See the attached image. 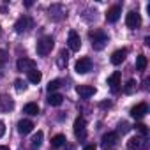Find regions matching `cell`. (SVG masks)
Listing matches in <instances>:
<instances>
[{"mask_svg":"<svg viewBox=\"0 0 150 150\" xmlns=\"http://www.w3.org/2000/svg\"><path fill=\"white\" fill-rule=\"evenodd\" d=\"M88 37L92 41V48L96 51H101L106 44H108V35L103 32V30H90L88 32Z\"/></svg>","mask_w":150,"mask_h":150,"instance_id":"6da1fadb","label":"cell"},{"mask_svg":"<svg viewBox=\"0 0 150 150\" xmlns=\"http://www.w3.org/2000/svg\"><path fill=\"white\" fill-rule=\"evenodd\" d=\"M53 46H55L53 37H51V35H42V37L37 41V55H41V57L50 55L51 50H53Z\"/></svg>","mask_w":150,"mask_h":150,"instance_id":"7a4b0ae2","label":"cell"},{"mask_svg":"<svg viewBox=\"0 0 150 150\" xmlns=\"http://www.w3.org/2000/svg\"><path fill=\"white\" fill-rule=\"evenodd\" d=\"M30 28H34V20L30 18V16H21V18H18V21L14 23V30L18 32V34H23V32H28Z\"/></svg>","mask_w":150,"mask_h":150,"instance_id":"3957f363","label":"cell"},{"mask_svg":"<svg viewBox=\"0 0 150 150\" xmlns=\"http://www.w3.org/2000/svg\"><path fill=\"white\" fill-rule=\"evenodd\" d=\"M127 148H129V150H146V148H148V139H146V136H141V138L134 136V138H131V139L127 141Z\"/></svg>","mask_w":150,"mask_h":150,"instance_id":"277c9868","label":"cell"},{"mask_svg":"<svg viewBox=\"0 0 150 150\" xmlns=\"http://www.w3.org/2000/svg\"><path fill=\"white\" fill-rule=\"evenodd\" d=\"M67 46H69L71 51H80V48H81V37H80V34L76 30H71L69 32V35H67Z\"/></svg>","mask_w":150,"mask_h":150,"instance_id":"5b68a950","label":"cell"},{"mask_svg":"<svg viewBox=\"0 0 150 150\" xmlns=\"http://www.w3.org/2000/svg\"><path fill=\"white\" fill-rule=\"evenodd\" d=\"M87 122H85V118L83 117H78L76 120H74V134H76V138L78 139H85V136H87Z\"/></svg>","mask_w":150,"mask_h":150,"instance_id":"8992f818","label":"cell"},{"mask_svg":"<svg viewBox=\"0 0 150 150\" xmlns=\"http://www.w3.org/2000/svg\"><path fill=\"white\" fill-rule=\"evenodd\" d=\"M74 69H76L78 74H87L88 71H92V60L83 57V58H78V62L74 64Z\"/></svg>","mask_w":150,"mask_h":150,"instance_id":"52a82bcc","label":"cell"},{"mask_svg":"<svg viewBox=\"0 0 150 150\" xmlns=\"http://www.w3.org/2000/svg\"><path fill=\"white\" fill-rule=\"evenodd\" d=\"M125 25H127L129 28H139V27H141V16H139L138 13H134V11L127 13V16H125Z\"/></svg>","mask_w":150,"mask_h":150,"instance_id":"ba28073f","label":"cell"},{"mask_svg":"<svg viewBox=\"0 0 150 150\" xmlns=\"http://www.w3.org/2000/svg\"><path fill=\"white\" fill-rule=\"evenodd\" d=\"M16 67H18V71H25V72H30V71H34L35 69V62L32 60V58H27V57H23V58H20L18 62H16Z\"/></svg>","mask_w":150,"mask_h":150,"instance_id":"9c48e42d","label":"cell"},{"mask_svg":"<svg viewBox=\"0 0 150 150\" xmlns=\"http://www.w3.org/2000/svg\"><path fill=\"white\" fill-rule=\"evenodd\" d=\"M120 14H122V7H120V6H113V7H110L108 13H106V21H108V23H115V21H118Z\"/></svg>","mask_w":150,"mask_h":150,"instance_id":"30bf717a","label":"cell"},{"mask_svg":"<svg viewBox=\"0 0 150 150\" xmlns=\"http://www.w3.org/2000/svg\"><path fill=\"white\" fill-rule=\"evenodd\" d=\"M146 111H148L146 103H139V104H136L134 108H131V117H132V118H143V117L146 115Z\"/></svg>","mask_w":150,"mask_h":150,"instance_id":"8fae6325","label":"cell"},{"mask_svg":"<svg viewBox=\"0 0 150 150\" xmlns=\"http://www.w3.org/2000/svg\"><path fill=\"white\" fill-rule=\"evenodd\" d=\"M127 48H122V50H117V51H113V55H111V64L113 65H120L124 60H125V57H127Z\"/></svg>","mask_w":150,"mask_h":150,"instance_id":"7c38bea8","label":"cell"},{"mask_svg":"<svg viewBox=\"0 0 150 150\" xmlns=\"http://www.w3.org/2000/svg\"><path fill=\"white\" fill-rule=\"evenodd\" d=\"M108 85H110V88H111V92H118L120 90V72L118 71H115L111 76L108 78Z\"/></svg>","mask_w":150,"mask_h":150,"instance_id":"4fadbf2b","label":"cell"},{"mask_svg":"<svg viewBox=\"0 0 150 150\" xmlns=\"http://www.w3.org/2000/svg\"><path fill=\"white\" fill-rule=\"evenodd\" d=\"M76 92H78L80 97L87 99V97H92V96L96 94V88L90 87V85H78V87H76Z\"/></svg>","mask_w":150,"mask_h":150,"instance_id":"5bb4252c","label":"cell"},{"mask_svg":"<svg viewBox=\"0 0 150 150\" xmlns=\"http://www.w3.org/2000/svg\"><path fill=\"white\" fill-rule=\"evenodd\" d=\"M32 129H34V122L32 120L25 118V120H20L18 122V131L21 134H28V132H32Z\"/></svg>","mask_w":150,"mask_h":150,"instance_id":"9a60e30c","label":"cell"},{"mask_svg":"<svg viewBox=\"0 0 150 150\" xmlns=\"http://www.w3.org/2000/svg\"><path fill=\"white\" fill-rule=\"evenodd\" d=\"M14 108V101L9 96H2L0 97V111H11Z\"/></svg>","mask_w":150,"mask_h":150,"instance_id":"2e32d148","label":"cell"},{"mask_svg":"<svg viewBox=\"0 0 150 150\" xmlns=\"http://www.w3.org/2000/svg\"><path fill=\"white\" fill-rule=\"evenodd\" d=\"M117 139H118V134L117 132H106L103 136V146H111V145L117 143Z\"/></svg>","mask_w":150,"mask_h":150,"instance_id":"e0dca14e","label":"cell"},{"mask_svg":"<svg viewBox=\"0 0 150 150\" xmlns=\"http://www.w3.org/2000/svg\"><path fill=\"white\" fill-rule=\"evenodd\" d=\"M62 101H64V96L62 94H50V97H48V104L50 106H60L62 104Z\"/></svg>","mask_w":150,"mask_h":150,"instance_id":"ac0fdd59","label":"cell"},{"mask_svg":"<svg viewBox=\"0 0 150 150\" xmlns=\"http://www.w3.org/2000/svg\"><path fill=\"white\" fill-rule=\"evenodd\" d=\"M41 80H42V72H41V71L34 69V71H30V72H28V81H30V83L37 85Z\"/></svg>","mask_w":150,"mask_h":150,"instance_id":"d6986e66","label":"cell"},{"mask_svg":"<svg viewBox=\"0 0 150 150\" xmlns=\"http://www.w3.org/2000/svg\"><path fill=\"white\" fill-rule=\"evenodd\" d=\"M65 136L64 134H55L53 138H51V146L53 148H58V146H62V145H65Z\"/></svg>","mask_w":150,"mask_h":150,"instance_id":"ffe728a7","label":"cell"},{"mask_svg":"<svg viewBox=\"0 0 150 150\" xmlns=\"http://www.w3.org/2000/svg\"><path fill=\"white\" fill-rule=\"evenodd\" d=\"M23 111H25L27 115H30V117H34V115H37V113H39V106H37L35 103H28V104H25V108H23Z\"/></svg>","mask_w":150,"mask_h":150,"instance_id":"44dd1931","label":"cell"},{"mask_svg":"<svg viewBox=\"0 0 150 150\" xmlns=\"http://www.w3.org/2000/svg\"><path fill=\"white\" fill-rule=\"evenodd\" d=\"M146 57L145 55H138V58H136V69L138 71H145L146 69Z\"/></svg>","mask_w":150,"mask_h":150,"instance_id":"7402d4cb","label":"cell"},{"mask_svg":"<svg viewBox=\"0 0 150 150\" xmlns=\"http://www.w3.org/2000/svg\"><path fill=\"white\" fill-rule=\"evenodd\" d=\"M60 87H62V81H60V80H53V81H50V83H48L46 90H48L50 94H55V92H57Z\"/></svg>","mask_w":150,"mask_h":150,"instance_id":"603a6c76","label":"cell"},{"mask_svg":"<svg viewBox=\"0 0 150 150\" xmlns=\"http://www.w3.org/2000/svg\"><path fill=\"white\" fill-rule=\"evenodd\" d=\"M42 138H44V134H42V131H37L34 136H32V139H30V143H32V146H39L41 143H42Z\"/></svg>","mask_w":150,"mask_h":150,"instance_id":"cb8c5ba5","label":"cell"},{"mask_svg":"<svg viewBox=\"0 0 150 150\" xmlns=\"http://www.w3.org/2000/svg\"><path fill=\"white\" fill-rule=\"evenodd\" d=\"M67 57H69V51H65V50H62L60 51V55H58V67H65L67 65Z\"/></svg>","mask_w":150,"mask_h":150,"instance_id":"d4e9b609","label":"cell"},{"mask_svg":"<svg viewBox=\"0 0 150 150\" xmlns=\"http://www.w3.org/2000/svg\"><path fill=\"white\" fill-rule=\"evenodd\" d=\"M134 90H136V81H134V80H129L127 85L124 87V92H125V94H132Z\"/></svg>","mask_w":150,"mask_h":150,"instance_id":"484cf974","label":"cell"},{"mask_svg":"<svg viewBox=\"0 0 150 150\" xmlns=\"http://www.w3.org/2000/svg\"><path fill=\"white\" fill-rule=\"evenodd\" d=\"M14 88H16L18 92H25V90H27V83H25L23 80H16V81H14Z\"/></svg>","mask_w":150,"mask_h":150,"instance_id":"4316f807","label":"cell"},{"mask_svg":"<svg viewBox=\"0 0 150 150\" xmlns=\"http://www.w3.org/2000/svg\"><path fill=\"white\" fill-rule=\"evenodd\" d=\"M134 129H136L141 136H146V134H148V127H146L145 124H136V125H134Z\"/></svg>","mask_w":150,"mask_h":150,"instance_id":"83f0119b","label":"cell"},{"mask_svg":"<svg viewBox=\"0 0 150 150\" xmlns=\"http://www.w3.org/2000/svg\"><path fill=\"white\" fill-rule=\"evenodd\" d=\"M129 129H131V125H129L127 122H120V124H118V132L125 134V132H129Z\"/></svg>","mask_w":150,"mask_h":150,"instance_id":"f1b7e54d","label":"cell"},{"mask_svg":"<svg viewBox=\"0 0 150 150\" xmlns=\"http://www.w3.org/2000/svg\"><path fill=\"white\" fill-rule=\"evenodd\" d=\"M7 62V51L6 50H0V67H4Z\"/></svg>","mask_w":150,"mask_h":150,"instance_id":"f546056e","label":"cell"},{"mask_svg":"<svg viewBox=\"0 0 150 150\" xmlns=\"http://www.w3.org/2000/svg\"><path fill=\"white\" fill-rule=\"evenodd\" d=\"M6 134V124L2 122V120H0V138H2Z\"/></svg>","mask_w":150,"mask_h":150,"instance_id":"4dcf8cb0","label":"cell"},{"mask_svg":"<svg viewBox=\"0 0 150 150\" xmlns=\"http://www.w3.org/2000/svg\"><path fill=\"white\" fill-rule=\"evenodd\" d=\"M83 150H97V146H96V145H87Z\"/></svg>","mask_w":150,"mask_h":150,"instance_id":"1f68e13d","label":"cell"},{"mask_svg":"<svg viewBox=\"0 0 150 150\" xmlns=\"http://www.w3.org/2000/svg\"><path fill=\"white\" fill-rule=\"evenodd\" d=\"M101 106H103V108H110V106H111V103H110V101H108V103H101Z\"/></svg>","mask_w":150,"mask_h":150,"instance_id":"d6a6232c","label":"cell"},{"mask_svg":"<svg viewBox=\"0 0 150 150\" xmlns=\"http://www.w3.org/2000/svg\"><path fill=\"white\" fill-rule=\"evenodd\" d=\"M0 150H9V146H4V145H0Z\"/></svg>","mask_w":150,"mask_h":150,"instance_id":"836d02e7","label":"cell"},{"mask_svg":"<svg viewBox=\"0 0 150 150\" xmlns=\"http://www.w3.org/2000/svg\"><path fill=\"white\" fill-rule=\"evenodd\" d=\"M0 34H2V28H0Z\"/></svg>","mask_w":150,"mask_h":150,"instance_id":"e575fe53","label":"cell"}]
</instances>
